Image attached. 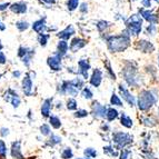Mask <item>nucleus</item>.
<instances>
[{
    "mask_svg": "<svg viewBox=\"0 0 159 159\" xmlns=\"http://www.w3.org/2000/svg\"><path fill=\"white\" fill-rule=\"evenodd\" d=\"M102 81V72L99 69H95L90 77V84L93 87H99Z\"/></svg>",
    "mask_w": 159,
    "mask_h": 159,
    "instance_id": "13",
    "label": "nucleus"
},
{
    "mask_svg": "<svg viewBox=\"0 0 159 159\" xmlns=\"http://www.w3.org/2000/svg\"><path fill=\"white\" fill-rule=\"evenodd\" d=\"M119 93H120V95L122 96L124 100L127 101L130 107L135 106V97H134V96L129 93V90H127L125 86H122L121 84L119 85Z\"/></svg>",
    "mask_w": 159,
    "mask_h": 159,
    "instance_id": "8",
    "label": "nucleus"
},
{
    "mask_svg": "<svg viewBox=\"0 0 159 159\" xmlns=\"http://www.w3.org/2000/svg\"><path fill=\"white\" fill-rule=\"evenodd\" d=\"M87 159H89V158H87Z\"/></svg>",
    "mask_w": 159,
    "mask_h": 159,
    "instance_id": "54",
    "label": "nucleus"
},
{
    "mask_svg": "<svg viewBox=\"0 0 159 159\" xmlns=\"http://www.w3.org/2000/svg\"><path fill=\"white\" fill-rule=\"evenodd\" d=\"M130 151L129 150H122L121 155H120V159H127V157L129 156Z\"/></svg>",
    "mask_w": 159,
    "mask_h": 159,
    "instance_id": "45",
    "label": "nucleus"
},
{
    "mask_svg": "<svg viewBox=\"0 0 159 159\" xmlns=\"http://www.w3.org/2000/svg\"><path fill=\"white\" fill-rule=\"evenodd\" d=\"M130 34L127 30L120 36H111L107 39V46L110 52H121L130 46Z\"/></svg>",
    "mask_w": 159,
    "mask_h": 159,
    "instance_id": "1",
    "label": "nucleus"
},
{
    "mask_svg": "<svg viewBox=\"0 0 159 159\" xmlns=\"http://www.w3.org/2000/svg\"><path fill=\"white\" fill-rule=\"evenodd\" d=\"M20 75H21V72H20V71H13L12 72V76L15 78H19V77H20Z\"/></svg>",
    "mask_w": 159,
    "mask_h": 159,
    "instance_id": "50",
    "label": "nucleus"
},
{
    "mask_svg": "<svg viewBox=\"0 0 159 159\" xmlns=\"http://www.w3.org/2000/svg\"><path fill=\"white\" fill-rule=\"evenodd\" d=\"M139 13L141 15V17H143L146 21L150 22L151 25H155L157 24V22L159 21V17L158 15H155V13H152L150 10H145V9H140L139 10Z\"/></svg>",
    "mask_w": 159,
    "mask_h": 159,
    "instance_id": "9",
    "label": "nucleus"
},
{
    "mask_svg": "<svg viewBox=\"0 0 159 159\" xmlns=\"http://www.w3.org/2000/svg\"><path fill=\"white\" fill-rule=\"evenodd\" d=\"M10 10L13 13H17V15H20V13H25L27 12V3L22 2H15L12 5H10Z\"/></svg>",
    "mask_w": 159,
    "mask_h": 159,
    "instance_id": "16",
    "label": "nucleus"
},
{
    "mask_svg": "<svg viewBox=\"0 0 159 159\" xmlns=\"http://www.w3.org/2000/svg\"><path fill=\"white\" fill-rule=\"evenodd\" d=\"M75 34V29H74V27L70 25V26H68L66 28V29H64L62 31H60L58 34V37L61 38L62 40H67L69 39L70 37H72Z\"/></svg>",
    "mask_w": 159,
    "mask_h": 159,
    "instance_id": "17",
    "label": "nucleus"
},
{
    "mask_svg": "<svg viewBox=\"0 0 159 159\" xmlns=\"http://www.w3.org/2000/svg\"><path fill=\"white\" fill-rule=\"evenodd\" d=\"M88 116V111L87 110H84V109H80L78 111H76L75 114V117H77V118H84V117H87Z\"/></svg>",
    "mask_w": 159,
    "mask_h": 159,
    "instance_id": "37",
    "label": "nucleus"
},
{
    "mask_svg": "<svg viewBox=\"0 0 159 159\" xmlns=\"http://www.w3.org/2000/svg\"><path fill=\"white\" fill-rule=\"evenodd\" d=\"M106 117L109 121H112V120H115L117 117H118V111H117L115 108H109L108 110H107Z\"/></svg>",
    "mask_w": 159,
    "mask_h": 159,
    "instance_id": "24",
    "label": "nucleus"
},
{
    "mask_svg": "<svg viewBox=\"0 0 159 159\" xmlns=\"http://www.w3.org/2000/svg\"><path fill=\"white\" fill-rule=\"evenodd\" d=\"M85 155L87 156V158H91V157H96L97 152H96L95 149H93V148H87L85 150Z\"/></svg>",
    "mask_w": 159,
    "mask_h": 159,
    "instance_id": "35",
    "label": "nucleus"
},
{
    "mask_svg": "<svg viewBox=\"0 0 159 159\" xmlns=\"http://www.w3.org/2000/svg\"><path fill=\"white\" fill-rule=\"evenodd\" d=\"M110 103H111V105H115V106H118V107L122 106V102H121V100H120L119 96H117L116 93H112V95H111V98H110Z\"/></svg>",
    "mask_w": 159,
    "mask_h": 159,
    "instance_id": "29",
    "label": "nucleus"
},
{
    "mask_svg": "<svg viewBox=\"0 0 159 159\" xmlns=\"http://www.w3.org/2000/svg\"><path fill=\"white\" fill-rule=\"evenodd\" d=\"M143 125L148 126V127H152V126H155L157 124V121L152 117H146V118H143Z\"/></svg>",
    "mask_w": 159,
    "mask_h": 159,
    "instance_id": "33",
    "label": "nucleus"
},
{
    "mask_svg": "<svg viewBox=\"0 0 159 159\" xmlns=\"http://www.w3.org/2000/svg\"><path fill=\"white\" fill-rule=\"evenodd\" d=\"M81 96L84 97L85 99H91L93 97V93H91V90L89 89L88 87H85L84 89H82V91H81Z\"/></svg>",
    "mask_w": 159,
    "mask_h": 159,
    "instance_id": "32",
    "label": "nucleus"
},
{
    "mask_svg": "<svg viewBox=\"0 0 159 159\" xmlns=\"http://www.w3.org/2000/svg\"><path fill=\"white\" fill-rule=\"evenodd\" d=\"M0 134H1V136H3V137H5V136H8L9 130L7 129V128H1V129H0Z\"/></svg>",
    "mask_w": 159,
    "mask_h": 159,
    "instance_id": "47",
    "label": "nucleus"
},
{
    "mask_svg": "<svg viewBox=\"0 0 159 159\" xmlns=\"http://www.w3.org/2000/svg\"><path fill=\"white\" fill-rule=\"evenodd\" d=\"M9 6H10V3L9 2H6V3H0V11H3L6 10V9L8 8Z\"/></svg>",
    "mask_w": 159,
    "mask_h": 159,
    "instance_id": "46",
    "label": "nucleus"
},
{
    "mask_svg": "<svg viewBox=\"0 0 159 159\" xmlns=\"http://www.w3.org/2000/svg\"><path fill=\"white\" fill-rule=\"evenodd\" d=\"M6 60H7V59H6V56L1 52V51H0V65L6 64Z\"/></svg>",
    "mask_w": 159,
    "mask_h": 159,
    "instance_id": "48",
    "label": "nucleus"
},
{
    "mask_svg": "<svg viewBox=\"0 0 159 159\" xmlns=\"http://www.w3.org/2000/svg\"><path fill=\"white\" fill-rule=\"evenodd\" d=\"M138 50H140L141 52L145 53H151L155 50V46L151 43L147 41V40H139L137 41V45H136Z\"/></svg>",
    "mask_w": 159,
    "mask_h": 159,
    "instance_id": "7",
    "label": "nucleus"
},
{
    "mask_svg": "<svg viewBox=\"0 0 159 159\" xmlns=\"http://www.w3.org/2000/svg\"><path fill=\"white\" fill-rule=\"evenodd\" d=\"M87 45V41L85 39H82V38L79 37H76L71 40V43H70V50L72 52H77L78 50H80L81 48H84L85 46Z\"/></svg>",
    "mask_w": 159,
    "mask_h": 159,
    "instance_id": "10",
    "label": "nucleus"
},
{
    "mask_svg": "<svg viewBox=\"0 0 159 159\" xmlns=\"http://www.w3.org/2000/svg\"><path fill=\"white\" fill-rule=\"evenodd\" d=\"M103 152L107 155H110V156H112V157L117 156V152L111 148V147H105V148H103Z\"/></svg>",
    "mask_w": 159,
    "mask_h": 159,
    "instance_id": "36",
    "label": "nucleus"
},
{
    "mask_svg": "<svg viewBox=\"0 0 159 159\" xmlns=\"http://www.w3.org/2000/svg\"><path fill=\"white\" fill-rule=\"evenodd\" d=\"M10 93H11V99H10L11 105H12L13 108H18L19 105H20V98H19V96L13 90H11V89H10Z\"/></svg>",
    "mask_w": 159,
    "mask_h": 159,
    "instance_id": "22",
    "label": "nucleus"
},
{
    "mask_svg": "<svg viewBox=\"0 0 159 159\" xmlns=\"http://www.w3.org/2000/svg\"><path fill=\"white\" fill-rule=\"evenodd\" d=\"M158 65H159V55H158Z\"/></svg>",
    "mask_w": 159,
    "mask_h": 159,
    "instance_id": "53",
    "label": "nucleus"
},
{
    "mask_svg": "<svg viewBox=\"0 0 159 159\" xmlns=\"http://www.w3.org/2000/svg\"><path fill=\"white\" fill-rule=\"evenodd\" d=\"M48 40H49V34H40L39 37H38V41H39L41 47H46L47 46Z\"/></svg>",
    "mask_w": 159,
    "mask_h": 159,
    "instance_id": "26",
    "label": "nucleus"
},
{
    "mask_svg": "<svg viewBox=\"0 0 159 159\" xmlns=\"http://www.w3.org/2000/svg\"><path fill=\"white\" fill-rule=\"evenodd\" d=\"M155 30H156V27H155V25H149L148 27H147V32H148V34H152L155 32Z\"/></svg>",
    "mask_w": 159,
    "mask_h": 159,
    "instance_id": "43",
    "label": "nucleus"
},
{
    "mask_svg": "<svg viewBox=\"0 0 159 159\" xmlns=\"http://www.w3.org/2000/svg\"><path fill=\"white\" fill-rule=\"evenodd\" d=\"M71 157H72L71 149H69V148L65 149V151L62 152V158H64V159H69V158H71Z\"/></svg>",
    "mask_w": 159,
    "mask_h": 159,
    "instance_id": "39",
    "label": "nucleus"
},
{
    "mask_svg": "<svg viewBox=\"0 0 159 159\" xmlns=\"http://www.w3.org/2000/svg\"><path fill=\"white\" fill-rule=\"evenodd\" d=\"M47 64L51 70L59 71V70H61V57H59L58 55H55L52 57H48Z\"/></svg>",
    "mask_w": 159,
    "mask_h": 159,
    "instance_id": "6",
    "label": "nucleus"
},
{
    "mask_svg": "<svg viewBox=\"0 0 159 159\" xmlns=\"http://www.w3.org/2000/svg\"><path fill=\"white\" fill-rule=\"evenodd\" d=\"M49 143H50L51 146H53V145H57V143H59L61 141V138L58 137V136H51L50 139H49Z\"/></svg>",
    "mask_w": 159,
    "mask_h": 159,
    "instance_id": "38",
    "label": "nucleus"
},
{
    "mask_svg": "<svg viewBox=\"0 0 159 159\" xmlns=\"http://www.w3.org/2000/svg\"><path fill=\"white\" fill-rule=\"evenodd\" d=\"M120 121H121V125L126 128H131L133 127V120L130 117H128L125 112H122L121 118H120Z\"/></svg>",
    "mask_w": 159,
    "mask_h": 159,
    "instance_id": "21",
    "label": "nucleus"
},
{
    "mask_svg": "<svg viewBox=\"0 0 159 159\" xmlns=\"http://www.w3.org/2000/svg\"><path fill=\"white\" fill-rule=\"evenodd\" d=\"M70 84H71L77 90H79V89H81V88L84 87V80H81L80 78H76V79H74V80H70Z\"/></svg>",
    "mask_w": 159,
    "mask_h": 159,
    "instance_id": "28",
    "label": "nucleus"
},
{
    "mask_svg": "<svg viewBox=\"0 0 159 159\" xmlns=\"http://www.w3.org/2000/svg\"><path fill=\"white\" fill-rule=\"evenodd\" d=\"M106 66H107V71L110 74V76H111L112 79H116V76H115L114 71L111 70V67H110V64H109V61H106Z\"/></svg>",
    "mask_w": 159,
    "mask_h": 159,
    "instance_id": "42",
    "label": "nucleus"
},
{
    "mask_svg": "<svg viewBox=\"0 0 159 159\" xmlns=\"http://www.w3.org/2000/svg\"><path fill=\"white\" fill-rule=\"evenodd\" d=\"M5 29H6V26L0 21V30H5Z\"/></svg>",
    "mask_w": 159,
    "mask_h": 159,
    "instance_id": "51",
    "label": "nucleus"
},
{
    "mask_svg": "<svg viewBox=\"0 0 159 159\" xmlns=\"http://www.w3.org/2000/svg\"><path fill=\"white\" fill-rule=\"evenodd\" d=\"M114 141L120 147H125L133 143V137L125 133H116L114 134Z\"/></svg>",
    "mask_w": 159,
    "mask_h": 159,
    "instance_id": "5",
    "label": "nucleus"
},
{
    "mask_svg": "<svg viewBox=\"0 0 159 159\" xmlns=\"http://www.w3.org/2000/svg\"><path fill=\"white\" fill-rule=\"evenodd\" d=\"M22 86V91L26 96H31L32 93V81L31 78L29 77V75H26L25 78L22 79L21 82Z\"/></svg>",
    "mask_w": 159,
    "mask_h": 159,
    "instance_id": "11",
    "label": "nucleus"
},
{
    "mask_svg": "<svg viewBox=\"0 0 159 159\" xmlns=\"http://www.w3.org/2000/svg\"><path fill=\"white\" fill-rule=\"evenodd\" d=\"M6 152H7V148H6V145L2 140H0V155L2 157L6 156Z\"/></svg>",
    "mask_w": 159,
    "mask_h": 159,
    "instance_id": "41",
    "label": "nucleus"
},
{
    "mask_svg": "<svg viewBox=\"0 0 159 159\" xmlns=\"http://www.w3.org/2000/svg\"><path fill=\"white\" fill-rule=\"evenodd\" d=\"M156 103V97L152 95V93L149 90H143L137 99V105L138 108L140 109L141 111H147L151 107Z\"/></svg>",
    "mask_w": 159,
    "mask_h": 159,
    "instance_id": "2",
    "label": "nucleus"
},
{
    "mask_svg": "<svg viewBox=\"0 0 159 159\" xmlns=\"http://www.w3.org/2000/svg\"><path fill=\"white\" fill-rule=\"evenodd\" d=\"M50 125L52 126L53 128H56V129H58V128L61 126L60 119H59L58 117H56V116H51V117H50Z\"/></svg>",
    "mask_w": 159,
    "mask_h": 159,
    "instance_id": "30",
    "label": "nucleus"
},
{
    "mask_svg": "<svg viewBox=\"0 0 159 159\" xmlns=\"http://www.w3.org/2000/svg\"><path fill=\"white\" fill-rule=\"evenodd\" d=\"M78 67H79V74H81L84 76L85 79L88 78V70L90 69V64L89 61L86 60V59H81V60L78 61Z\"/></svg>",
    "mask_w": 159,
    "mask_h": 159,
    "instance_id": "15",
    "label": "nucleus"
},
{
    "mask_svg": "<svg viewBox=\"0 0 159 159\" xmlns=\"http://www.w3.org/2000/svg\"><path fill=\"white\" fill-rule=\"evenodd\" d=\"M79 10L81 11L82 13L87 12V11H88V5H87V3H85V2L81 3V6L79 7Z\"/></svg>",
    "mask_w": 159,
    "mask_h": 159,
    "instance_id": "44",
    "label": "nucleus"
},
{
    "mask_svg": "<svg viewBox=\"0 0 159 159\" xmlns=\"http://www.w3.org/2000/svg\"><path fill=\"white\" fill-rule=\"evenodd\" d=\"M110 26H111V25L109 24L108 21H105V20H101V21H99L98 24H97V28H98V30L100 32L106 31Z\"/></svg>",
    "mask_w": 159,
    "mask_h": 159,
    "instance_id": "27",
    "label": "nucleus"
},
{
    "mask_svg": "<svg viewBox=\"0 0 159 159\" xmlns=\"http://www.w3.org/2000/svg\"><path fill=\"white\" fill-rule=\"evenodd\" d=\"M40 131H41L43 135L47 136L50 134V128H49V126H47V125H43L41 127H40Z\"/></svg>",
    "mask_w": 159,
    "mask_h": 159,
    "instance_id": "40",
    "label": "nucleus"
},
{
    "mask_svg": "<svg viewBox=\"0 0 159 159\" xmlns=\"http://www.w3.org/2000/svg\"><path fill=\"white\" fill-rule=\"evenodd\" d=\"M16 27L18 28L19 31H25V30H27L28 28H29V24H28L27 21H25V20H21V21L17 22Z\"/></svg>",
    "mask_w": 159,
    "mask_h": 159,
    "instance_id": "31",
    "label": "nucleus"
},
{
    "mask_svg": "<svg viewBox=\"0 0 159 159\" xmlns=\"http://www.w3.org/2000/svg\"><path fill=\"white\" fill-rule=\"evenodd\" d=\"M143 7L149 8L150 5H151V0H143Z\"/></svg>",
    "mask_w": 159,
    "mask_h": 159,
    "instance_id": "49",
    "label": "nucleus"
},
{
    "mask_svg": "<svg viewBox=\"0 0 159 159\" xmlns=\"http://www.w3.org/2000/svg\"><path fill=\"white\" fill-rule=\"evenodd\" d=\"M32 29L34 30V31L37 32V34H45V30L47 29V26H46V18L43 17V18L39 19V20H37V21H34V24H32Z\"/></svg>",
    "mask_w": 159,
    "mask_h": 159,
    "instance_id": "14",
    "label": "nucleus"
},
{
    "mask_svg": "<svg viewBox=\"0 0 159 159\" xmlns=\"http://www.w3.org/2000/svg\"><path fill=\"white\" fill-rule=\"evenodd\" d=\"M107 110L108 109L105 106L100 105L99 102H93V114L96 117H99V118H102L107 115Z\"/></svg>",
    "mask_w": 159,
    "mask_h": 159,
    "instance_id": "12",
    "label": "nucleus"
},
{
    "mask_svg": "<svg viewBox=\"0 0 159 159\" xmlns=\"http://www.w3.org/2000/svg\"><path fill=\"white\" fill-rule=\"evenodd\" d=\"M68 43H67L66 40H60L58 43V46H57V53L56 55H58L59 57H62L65 56L67 53V51H68Z\"/></svg>",
    "mask_w": 159,
    "mask_h": 159,
    "instance_id": "18",
    "label": "nucleus"
},
{
    "mask_svg": "<svg viewBox=\"0 0 159 159\" xmlns=\"http://www.w3.org/2000/svg\"><path fill=\"white\" fill-rule=\"evenodd\" d=\"M141 18L137 15H134L129 18L127 22H126V26H127V31L129 34H133V36H138L141 31Z\"/></svg>",
    "mask_w": 159,
    "mask_h": 159,
    "instance_id": "4",
    "label": "nucleus"
},
{
    "mask_svg": "<svg viewBox=\"0 0 159 159\" xmlns=\"http://www.w3.org/2000/svg\"><path fill=\"white\" fill-rule=\"evenodd\" d=\"M124 78H125L126 82H127L129 86H133V87H137L140 82V76L138 74V70L135 66L133 65H127V66L124 68Z\"/></svg>",
    "mask_w": 159,
    "mask_h": 159,
    "instance_id": "3",
    "label": "nucleus"
},
{
    "mask_svg": "<svg viewBox=\"0 0 159 159\" xmlns=\"http://www.w3.org/2000/svg\"><path fill=\"white\" fill-rule=\"evenodd\" d=\"M67 108L69 110H75V109H77V101L75 100V99H69L67 101Z\"/></svg>",
    "mask_w": 159,
    "mask_h": 159,
    "instance_id": "34",
    "label": "nucleus"
},
{
    "mask_svg": "<svg viewBox=\"0 0 159 159\" xmlns=\"http://www.w3.org/2000/svg\"><path fill=\"white\" fill-rule=\"evenodd\" d=\"M34 55V50H32V49H30L29 50V52L27 53L26 56L25 57H22V62H24V65L26 67H29V65H30V62H31V59H32V56Z\"/></svg>",
    "mask_w": 159,
    "mask_h": 159,
    "instance_id": "23",
    "label": "nucleus"
},
{
    "mask_svg": "<svg viewBox=\"0 0 159 159\" xmlns=\"http://www.w3.org/2000/svg\"><path fill=\"white\" fill-rule=\"evenodd\" d=\"M51 105H52V99H46V100L43 101V106H41V115H43V117H49Z\"/></svg>",
    "mask_w": 159,
    "mask_h": 159,
    "instance_id": "20",
    "label": "nucleus"
},
{
    "mask_svg": "<svg viewBox=\"0 0 159 159\" xmlns=\"http://www.w3.org/2000/svg\"><path fill=\"white\" fill-rule=\"evenodd\" d=\"M43 1H46L47 3H55L56 2V0H43Z\"/></svg>",
    "mask_w": 159,
    "mask_h": 159,
    "instance_id": "52",
    "label": "nucleus"
},
{
    "mask_svg": "<svg viewBox=\"0 0 159 159\" xmlns=\"http://www.w3.org/2000/svg\"><path fill=\"white\" fill-rule=\"evenodd\" d=\"M79 7V0H67V8L69 11H74Z\"/></svg>",
    "mask_w": 159,
    "mask_h": 159,
    "instance_id": "25",
    "label": "nucleus"
},
{
    "mask_svg": "<svg viewBox=\"0 0 159 159\" xmlns=\"http://www.w3.org/2000/svg\"><path fill=\"white\" fill-rule=\"evenodd\" d=\"M11 155H12L13 158H16V159H24L21 151H20V141H16V143H12V147H11Z\"/></svg>",
    "mask_w": 159,
    "mask_h": 159,
    "instance_id": "19",
    "label": "nucleus"
}]
</instances>
